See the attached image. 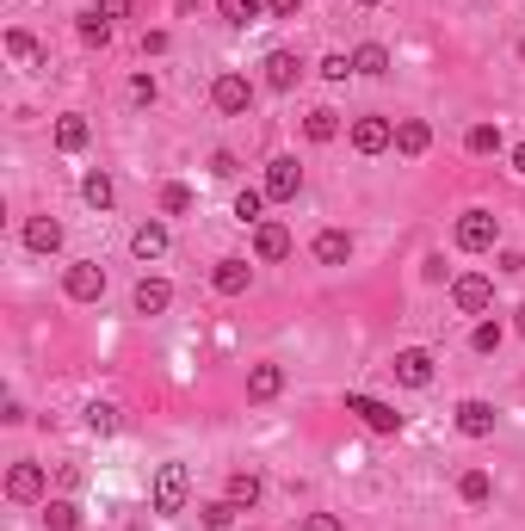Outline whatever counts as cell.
Listing matches in <instances>:
<instances>
[{
  "instance_id": "obj_1",
  "label": "cell",
  "mask_w": 525,
  "mask_h": 531,
  "mask_svg": "<svg viewBox=\"0 0 525 531\" xmlns=\"http://www.w3.org/2000/svg\"><path fill=\"white\" fill-rule=\"evenodd\" d=\"M186 494H192V470H186V464H161V470H155L149 507H155L161 519H173V513H186Z\"/></svg>"
},
{
  "instance_id": "obj_2",
  "label": "cell",
  "mask_w": 525,
  "mask_h": 531,
  "mask_svg": "<svg viewBox=\"0 0 525 531\" xmlns=\"http://www.w3.org/2000/svg\"><path fill=\"white\" fill-rule=\"evenodd\" d=\"M495 241H501V223L488 217V210H464V217H458V247H464V254H488Z\"/></svg>"
},
{
  "instance_id": "obj_3",
  "label": "cell",
  "mask_w": 525,
  "mask_h": 531,
  "mask_svg": "<svg viewBox=\"0 0 525 531\" xmlns=\"http://www.w3.org/2000/svg\"><path fill=\"white\" fill-rule=\"evenodd\" d=\"M346 414H359L371 433H402V414L390 408V402H377V396H365V389H353L346 396Z\"/></svg>"
},
{
  "instance_id": "obj_4",
  "label": "cell",
  "mask_w": 525,
  "mask_h": 531,
  "mask_svg": "<svg viewBox=\"0 0 525 531\" xmlns=\"http://www.w3.org/2000/svg\"><path fill=\"white\" fill-rule=\"evenodd\" d=\"M210 105H217V112H229V118L254 112V81H248V75H217V87H210Z\"/></svg>"
},
{
  "instance_id": "obj_5",
  "label": "cell",
  "mask_w": 525,
  "mask_h": 531,
  "mask_svg": "<svg viewBox=\"0 0 525 531\" xmlns=\"http://www.w3.org/2000/svg\"><path fill=\"white\" fill-rule=\"evenodd\" d=\"M451 303H458L464 315H482L488 303H495V278H482V272H464V278H451Z\"/></svg>"
},
{
  "instance_id": "obj_6",
  "label": "cell",
  "mask_w": 525,
  "mask_h": 531,
  "mask_svg": "<svg viewBox=\"0 0 525 531\" xmlns=\"http://www.w3.org/2000/svg\"><path fill=\"white\" fill-rule=\"evenodd\" d=\"M297 186H303V167H297V155H278V161L266 167V186H260V192H266L272 204H291V198H297Z\"/></svg>"
},
{
  "instance_id": "obj_7",
  "label": "cell",
  "mask_w": 525,
  "mask_h": 531,
  "mask_svg": "<svg viewBox=\"0 0 525 531\" xmlns=\"http://www.w3.org/2000/svg\"><path fill=\"white\" fill-rule=\"evenodd\" d=\"M62 291L75 297V303H99V297H105V266H93V260H81V266H68V278H62Z\"/></svg>"
},
{
  "instance_id": "obj_8",
  "label": "cell",
  "mask_w": 525,
  "mask_h": 531,
  "mask_svg": "<svg viewBox=\"0 0 525 531\" xmlns=\"http://www.w3.org/2000/svg\"><path fill=\"white\" fill-rule=\"evenodd\" d=\"M396 143V124L390 118H353V149L359 155H383Z\"/></svg>"
},
{
  "instance_id": "obj_9",
  "label": "cell",
  "mask_w": 525,
  "mask_h": 531,
  "mask_svg": "<svg viewBox=\"0 0 525 531\" xmlns=\"http://www.w3.org/2000/svg\"><path fill=\"white\" fill-rule=\"evenodd\" d=\"M396 383H408V389H427V383H433V352H427V346H408V352H396Z\"/></svg>"
},
{
  "instance_id": "obj_10",
  "label": "cell",
  "mask_w": 525,
  "mask_h": 531,
  "mask_svg": "<svg viewBox=\"0 0 525 531\" xmlns=\"http://www.w3.org/2000/svg\"><path fill=\"white\" fill-rule=\"evenodd\" d=\"M7 501H19V507L44 501V470H38V464H13V470H7Z\"/></svg>"
},
{
  "instance_id": "obj_11",
  "label": "cell",
  "mask_w": 525,
  "mask_h": 531,
  "mask_svg": "<svg viewBox=\"0 0 525 531\" xmlns=\"http://www.w3.org/2000/svg\"><path fill=\"white\" fill-rule=\"evenodd\" d=\"M297 81H303L297 50H272V56H266V87H272V93H291Z\"/></svg>"
},
{
  "instance_id": "obj_12",
  "label": "cell",
  "mask_w": 525,
  "mask_h": 531,
  "mask_svg": "<svg viewBox=\"0 0 525 531\" xmlns=\"http://www.w3.org/2000/svg\"><path fill=\"white\" fill-rule=\"evenodd\" d=\"M285 254H291V229L266 217V223L254 229V260H266V266H272V260H285Z\"/></svg>"
},
{
  "instance_id": "obj_13",
  "label": "cell",
  "mask_w": 525,
  "mask_h": 531,
  "mask_svg": "<svg viewBox=\"0 0 525 531\" xmlns=\"http://www.w3.org/2000/svg\"><path fill=\"white\" fill-rule=\"evenodd\" d=\"M223 501H229L235 513L260 507V476H254V470H229V482H223Z\"/></svg>"
},
{
  "instance_id": "obj_14",
  "label": "cell",
  "mask_w": 525,
  "mask_h": 531,
  "mask_svg": "<svg viewBox=\"0 0 525 531\" xmlns=\"http://www.w3.org/2000/svg\"><path fill=\"white\" fill-rule=\"evenodd\" d=\"M458 433L464 439H488V433H495V408H488V402H458Z\"/></svg>"
},
{
  "instance_id": "obj_15",
  "label": "cell",
  "mask_w": 525,
  "mask_h": 531,
  "mask_svg": "<svg viewBox=\"0 0 525 531\" xmlns=\"http://www.w3.org/2000/svg\"><path fill=\"white\" fill-rule=\"evenodd\" d=\"M25 247H31V254H56V247H62V223L56 217H25Z\"/></svg>"
},
{
  "instance_id": "obj_16",
  "label": "cell",
  "mask_w": 525,
  "mask_h": 531,
  "mask_svg": "<svg viewBox=\"0 0 525 531\" xmlns=\"http://www.w3.org/2000/svg\"><path fill=\"white\" fill-rule=\"evenodd\" d=\"M130 303H136V315H161L173 303V285H167V278H143V285L130 291Z\"/></svg>"
},
{
  "instance_id": "obj_17",
  "label": "cell",
  "mask_w": 525,
  "mask_h": 531,
  "mask_svg": "<svg viewBox=\"0 0 525 531\" xmlns=\"http://www.w3.org/2000/svg\"><path fill=\"white\" fill-rule=\"evenodd\" d=\"M315 260H322V266H346V260H353V235H346V229H322V235H315Z\"/></svg>"
},
{
  "instance_id": "obj_18",
  "label": "cell",
  "mask_w": 525,
  "mask_h": 531,
  "mask_svg": "<svg viewBox=\"0 0 525 531\" xmlns=\"http://www.w3.org/2000/svg\"><path fill=\"white\" fill-rule=\"evenodd\" d=\"M248 278H254V266H248V260H217L210 285H217L223 297H241V291H248Z\"/></svg>"
},
{
  "instance_id": "obj_19",
  "label": "cell",
  "mask_w": 525,
  "mask_h": 531,
  "mask_svg": "<svg viewBox=\"0 0 525 531\" xmlns=\"http://www.w3.org/2000/svg\"><path fill=\"white\" fill-rule=\"evenodd\" d=\"M87 136H93V130H87V118H81V112L56 118V149H62V155H81V149H87Z\"/></svg>"
},
{
  "instance_id": "obj_20",
  "label": "cell",
  "mask_w": 525,
  "mask_h": 531,
  "mask_svg": "<svg viewBox=\"0 0 525 531\" xmlns=\"http://www.w3.org/2000/svg\"><path fill=\"white\" fill-rule=\"evenodd\" d=\"M130 254L136 260H161L167 254V223H143V229L130 235Z\"/></svg>"
},
{
  "instance_id": "obj_21",
  "label": "cell",
  "mask_w": 525,
  "mask_h": 531,
  "mask_svg": "<svg viewBox=\"0 0 525 531\" xmlns=\"http://www.w3.org/2000/svg\"><path fill=\"white\" fill-rule=\"evenodd\" d=\"M278 389H285V371H278V365H254L248 371V402H272Z\"/></svg>"
},
{
  "instance_id": "obj_22",
  "label": "cell",
  "mask_w": 525,
  "mask_h": 531,
  "mask_svg": "<svg viewBox=\"0 0 525 531\" xmlns=\"http://www.w3.org/2000/svg\"><path fill=\"white\" fill-rule=\"evenodd\" d=\"M396 149H402V155H427V149H433V130L420 124V118H402V124H396Z\"/></svg>"
},
{
  "instance_id": "obj_23",
  "label": "cell",
  "mask_w": 525,
  "mask_h": 531,
  "mask_svg": "<svg viewBox=\"0 0 525 531\" xmlns=\"http://www.w3.org/2000/svg\"><path fill=\"white\" fill-rule=\"evenodd\" d=\"M353 75H365V81L390 75V50H383V44H359V50H353Z\"/></svg>"
},
{
  "instance_id": "obj_24",
  "label": "cell",
  "mask_w": 525,
  "mask_h": 531,
  "mask_svg": "<svg viewBox=\"0 0 525 531\" xmlns=\"http://www.w3.org/2000/svg\"><path fill=\"white\" fill-rule=\"evenodd\" d=\"M303 136H309V143H334V136H340V112H328V105H315V112L303 118Z\"/></svg>"
},
{
  "instance_id": "obj_25",
  "label": "cell",
  "mask_w": 525,
  "mask_h": 531,
  "mask_svg": "<svg viewBox=\"0 0 525 531\" xmlns=\"http://www.w3.org/2000/svg\"><path fill=\"white\" fill-rule=\"evenodd\" d=\"M81 198H87L93 210H112V198H118V186H112V173H87V180H81Z\"/></svg>"
},
{
  "instance_id": "obj_26",
  "label": "cell",
  "mask_w": 525,
  "mask_h": 531,
  "mask_svg": "<svg viewBox=\"0 0 525 531\" xmlns=\"http://www.w3.org/2000/svg\"><path fill=\"white\" fill-rule=\"evenodd\" d=\"M458 494H464L470 507H488V501H495V482H488L482 470H464V476H458Z\"/></svg>"
},
{
  "instance_id": "obj_27",
  "label": "cell",
  "mask_w": 525,
  "mask_h": 531,
  "mask_svg": "<svg viewBox=\"0 0 525 531\" xmlns=\"http://www.w3.org/2000/svg\"><path fill=\"white\" fill-rule=\"evenodd\" d=\"M217 13H223L229 25H254V19L266 13V0H217Z\"/></svg>"
},
{
  "instance_id": "obj_28",
  "label": "cell",
  "mask_w": 525,
  "mask_h": 531,
  "mask_svg": "<svg viewBox=\"0 0 525 531\" xmlns=\"http://www.w3.org/2000/svg\"><path fill=\"white\" fill-rule=\"evenodd\" d=\"M81 44L105 50V44H112V19H105V13H81Z\"/></svg>"
},
{
  "instance_id": "obj_29",
  "label": "cell",
  "mask_w": 525,
  "mask_h": 531,
  "mask_svg": "<svg viewBox=\"0 0 525 531\" xmlns=\"http://www.w3.org/2000/svg\"><path fill=\"white\" fill-rule=\"evenodd\" d=\"M464 143H470V155H495L501 149V124H470Z\"/></svg>"
},
{
  "instance_id": "obj_30",
  "label": "cell",
  "mask_w": 525,
  "mask_h": 531,
  "mask_svg": "<svg viewBox=\"0 0 525 531\" xmlns=\"http://www.w3.org/2000/svg\"><path fill=\"white\" fill-rule=\"evenodd\" d=\"M44 525H50V531H75V525H81V507H75V501H50V507H44Z\"/></svg>"
},
{
  "instance_id": "obj_31",
  "label": "cell",
  "mask_w": 525,
  "mask_h": 531,
  "mask_svg": "<svg viewBox=\"0 0 525 531\" xmlns=\"http://www.w3.org/2000/svg\"><path fill=\"white\" fill-rule=\"evenodd\" d=\"M260 210H266V192H260V186H248V192L235 198V217H241V223H266Z\"/></svg>"
},
{
  "instance_id": "obj_32",
  "label": "cell",
  "mask_w": 525,
  "mask_h": 531,
  "mask_svg": "<svg viewBox=\"0 0 525 531\" xmlns=\"http://www.w3.org/2000/svg\"><path fill=\"white\" fill-rule=\"evenodd\" d=\"M87 427H93L99 439H105V433H118V408H112V402H93V408H87Z\"/></svg>"
},
{
  "instance_id": "obj_33",
  "label": "cell",
  "mask_w": 525,
  "mask_h": 531,
  "mask_svg": "<svg viewBox=\"0 0 525 531\" xmlns=\"http://www.w3.org/2000/svg\"><path fill=\"white\" fill-rule=\"evenodd\" d=\"M161 210H167V217H186V210H192V192H186L180 180H173V186H161Z\"/></svg>"
},
{
  "instance_id": "obj_34",
  "label": "cell",
  "mask_w": 525,
  "mask_h": 531,
  "mask_svg": "<svg viewBox=\"0 0 525 531\" xmlns=\"http://www.w3.org/2000/svg\"><path fill=\"white\" fill-rule=\"evenodd\" d=\"M198 513H204V531H229V525H235V507H229V501H210V507H198Z\"/></svg>"
},
{
  "instance_id": "obj_35",
  "label": "cell",
  "mask_w": 525,
  "mask_h": 531,
  "mask_svg": "<svg viewBox=\"0 0 525 531\" xmlns=\"http://www.w3.org/2000/svg\"><path fill=\"white\" fill-rule=\"evenodd\" d=\"M470 346H476V352H501V322H476Z\"/></svg>"
},
{
  "instance_id": "obj_36",
  "label": "cell",
  "mask_w": 525,
  "mask_h": 531,
  "mask_svg": "<svg viewBox=\"0 0 525 531\" xmlns=\"http://www.w3.org/2000/svg\"><path fill=\"white\" fill-rule=\"evenodd\" d=\"M7 56L31 62V56H38V38H31V31H7Z\"/></svg>"
},
{
  "instance_id": "obj_37",
  "label": "cell",
  "mask_w": 525,
  "mask_h": 531,
  "mask_svg": "<svg viewBox=\"0 0 525 531\" xmlns=\"http://www.w3.org/2000/svg\"><path fill=\"white\" fill-rule=\"evenodd\" d=\"M346 75H353V56H328L322 62V81H346Z\"/></svg>"
},
{
  "instance_id": "obj_38",
  "label": "cell",
  "mask_w": 525,
  "mask_h": 531,
  "mask_svg": "<svg viewBox=\"0 0 525 531\" xmlns=\"http://www.w3.org/2000/svg\"><path fill=\"white\" fill-rule=\"evenodd\" d=\"M420 278H427V285H445V254H427V260H420Z\"/></svg>"
},
{
  "instance_id": "obj_39",
  "label": "cell",
  "mask_w": 525,
  "mask_h": 531,
  "mask_svg": "<svg viewBox=\"0 0 525 531\" xmlns=\"http://www.w3.org/2000/svg\"><path fill=\"white\" fill-rule=\"evenodd\" d=\"M130 7L136 0H93V13H105V19H130Z\"/></svg>"
},
{
  "instance_id": "obj_40",
  "label": "cell",
  "mask_w": 525,
  "mask_h": 531,
  "mask_svg": "<svg viewBox=\"0 0 525 531\" xmlns=\"http://www.w3.org/2000/svg\"><path fill=\"white\" fill-rule=\"evenodd\" d=\"M303 531H346V525H340V513H309Z\"/></svg>"
},
{
  "instance_id": "obj_41",
  "label": "cell",
  "mask_w": 525,
  "mask_h": 531,
  "mask_svg": "<svg viewBox=\"0 0 525 531\" xmlns=\"http://www.w3.org/2000/svg\"><path fill=\"white\" fill-rule=\"evenodd\" d=\"M130 99H136V105H155V81L136 75V81H130Z\"/></svg>"
},
{
  "instance_id": "obj_42",
  "label": "cell",
  "mask_w": 525,
  "mask_h": 531,
  "mask_svg": "<svg viewBox=\"0 0 525 531\" xmlns=\"http://www.w3.org/2000/svg\"><path fill=\"white\" fill-rule=\"evenodd\" d=\"M266 13H272V19H297L303 0H266Z\"/></svg>"
},
{
  "instance_id": "obj_43",
  "label": "cell",
  "mask_w": 525,
  "mask_h": 531,
  "mask_svg": "<svg viewBox=\"0 0 525 531\" xmlns=\"http://www.w3.org/2000/svg\"><path fill=\"white\" fill-rule=\"evenodd\" d=\"M513 167H519V173H525V143H519V149H513Z\"/></svg>"
},
{
  "instance_id": "obj_44",
  "label": "cell",
  "mask_w": 525,
  "mask_h": 531,
  "mask_svg": "<svg viewBox=\"0 0 525 531\" xmlns=\"http://www.w3.org/2000/svg\"><path fill=\"white\" fill-rule=\"evenodd\" d=\"M519 334H525V303H519Z\"/></svg>"
},
{
  "instance_id": "obj_45",
  "label": "cell",
  "mask_w": 525,
  "mask_h": 531,
  "mask_svg": "<svg viewBox=\"0 0 525 531\" xmlns=\"http://www.w3.org/2000/svg\"><path fill=\"white\" fill-rule=\"evenodd\" d=\"M359 7H377V0H359Z\"/></svg>"
},
{
  "instance_id": "obj_46",
  "label": "cell",
  "mask_w": 525,
  "mask_h": 531,
  "mask_svg": "<svg viewBox=\"0 0 525 531\" xmlns=\"http://www.w3.org/2000/svg\"><path fill=\"white\" fill-rule=\"evenodd\" d=\"M519 62H525V44H519Z\"/></svg>"
}]
</instances>
